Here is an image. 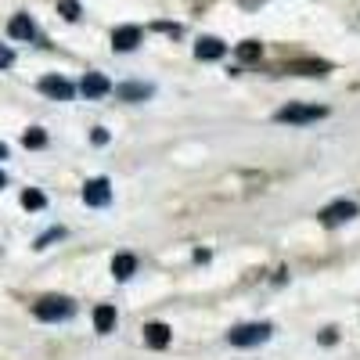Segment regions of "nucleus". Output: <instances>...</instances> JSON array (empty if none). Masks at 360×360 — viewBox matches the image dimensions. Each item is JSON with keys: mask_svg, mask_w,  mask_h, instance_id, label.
I'll return each mask as SVG.
<instances>
[{"mask_svg": "<svg viewBox=\"0 0 360 360\" xmlns=\"http://www.w3.org/2000/svg\"><path fill=\"white\" fill-rule=\"evenodd\" d=\"M356 217V202H332V205H328L324 209V213H321V224L324 227H339V224H346V220H353Z\"/></svg>", "mask_w": 360, "mask_h": 360, "instance_id": "obj_5", "label": "nucleus"}, {"mask_svg": "<svg viewBox=\"0 0 360 360\" xmlns=\"http://www.w3.org/2000/svg\"><path fill=\"white\" fill-rule=\"evenodd\" d=\"M105 141H108V134H105V130L98 127V130H94V144H105Z\"/></svg>", "mask_w": 360, "mask_h": 360, "instance_id": "obj_20", "label": "nucleus"}, {"mask_svg": "<svg viewBox=\"0 0 360 360\" xmlns=\"http://www.w3.org/2000/svg\"><path fill=\"white\" fill-rule=\"evenodd\" d=\"M115 98H123V101H144V98H152V86H148V83H123V86H115Z\"/></svg>", "mask_w": 360, "mask_h": 360, "instance_id": "obj_12", "label": "nucleus"}, {"mask_svg": "<svg viewBox=\"0 0 360 360\" xmlns=\"http://www.w3.org/2000/svg\"><path fill=\"white\" fill-rule=\"evenodd\" d=\"M40 94H47V98H54V101H69V98H72V83L62 79V76H44V79H40Z\"/></svg>", "mask_w": 360, "mask_h": 360, "instance_id": "obj_6", "label": "nucleus"}, {"mask_svg": "<svg viewBox=\"0 0 360 360\" xmlns=\"http://www.w3.org/2000/svg\"><path fill=\"white\" fill-rule=\"evenodd\" d=\"M266 339H270V324H238L227 332L231 346H256V342H266Z\"/></svg>", "mask_w": 360, "mask_h": 360, "instance_id": "obj_3", "label": "nucleus"}, {"mask_svg": "<svg viewBox=\"0 0 360 360\" xmlns=\"http://www.w3.org/2000/svg\"><path fill=\"white\" fill-rule=\"evenodd\" d=\"M72 310H76V307L69 303L65 295H44L40 303L33 307V314H37L40 321H69Z\"/></svg>", "mask_w": 360, "mask_h": 360, "instance_id": "obj_1", "label": "nucleus"}, {"mask_svg": "<svg viewBox=\"0 0 360 360\" xmlns=\"http://www.w3.org/2000/svg\"><path fill=\"white\" fill-rule=\"evenodd\" d=\"M58 11H62L69 22H76V18H79V4H76V0H62V4H58Z\"/></svg>", "mask_w": 360, "mask_h": 360, "instance_id": "obj_18", "label": "nucleus"}, {"mask_svg": "<svg viewBox=\"0 0 360 360\" xmlns=\"http://www.w3.org/2000/svg\"><path fill=\"white\" fill-rule=\"evenodd\" d=\"M22 205H25V209H44L47 198H44L37 188H29V191H22Z\"/></svg>", "mask_w": 360, "mask_h": 360, "instance_id": "obj_17", "label": "nucleus"}, {"mask_svg": "<svg viewBox=\"0 0 360 360\" xmlns=\"http://www.w3.org/2000/svg\"><path fill=\"white\" fill-rule=\"evenodd\" d=\"M79 90H83V98H105L108 90H112V83L101 72H86L83 83H79Z\"/></svg>", "mask_w": 360, "mask_h": 360, "instance_id": "obj_7", "label": "nucleus"}, {"mask_svg": "<svg viewBox=\"0 0 360 360\" xmlns=\"http://www.w3.org/2000/svg\"><path fill=\"white\" fill-rule=\"evenodd\" d=\"M94 328H98L101 335H108L112 328H115V307H108V303L98 307V310H94Z\"/></svg>", "mask_w": 360, "mask_h": 360, "instance_id": "obj_13", "label": "nucleus"}, {"mask_svg": "<svg viewBox=\"0 0 360 360\" xmlns=\"http://www.w3.org/2000/svg\"><path fill=\"white\" fill-rule=\"evenodd\" d=\"M4 184H8V176H4V173H0V188H4Z\"/></svg>", "mask_w": 360, "mask_h": 360, "instance_id": "obj_22", "label": "nucleus"}, {"mask_svg": "<svg viewBox=\"0 0 360 360\" xmlns=\"http://www.w3.org/2000/svg\"><path fill=\"white\" fill-rule=\"evenodd\" d=\"M22 144H25V148H44V144H47V134H44L40 127H33V130L22 134Z\"/></svg>", "mask_w": 360, "mask_h": 360, "instance_id": "obj_16", "label": "nucleus"}, {"mask_svg": "<svg viewBox=\"0 0 360 360\" xmlns=\"http://www.w3.org/2000/svg\"><path fill=\"white\" fill-rule=\"evenodd\" d=\"M224 44L217 40V37H202L198 44H195V58H202V62H217V58H224Z\"/></svg>", "mask_w": 360, "mask_h": 360, "instance_id": "obj_9", "label": "nucleus"}, {"mask_svg": "<svg viewBox=\"0 0 360 360\" xmlns=\"http://www.w3.org/2000/svg\"><path fill=\"white\" fill-rule=\"evenodd\" d=\"M8 33H11L15 40H33V37H37V25L29 22V15H15V18L8 22Z\"/></svg>", "mask_w": 360, "mask_h": 360, "instance_id": "obj_11", "label": "nucleus"}, {"mask_svg": "<svg viewBox=\"0 0 360 360\" xmlns=\"http://www.w3.org/2000/svg\"><path fill=\"white\" fill-rule=\"evenodd\" d=\"M144 342L152 346V349H166V346H169V324H162V321L148 324V328H144Z\"/></svg>", "mask_w": 360, "mask_h": 360, "instance_id": "obj_10", "label": "nucleus"}, {"mask_svg": "<svg viewBox=\"0 0 360 360\" xmlns=\"http://www.w3.org/2000/svg\"><path fill=\"white\" fill-rule=\"evenodd\" d=\"M259 54H263V47H259L256 40H245V44H238V58H242V62H256Z\"/></svg>", "mask_w": 360, "mask_h": 360, "instance_id": "obj_15", "label": "nucleus"}, {"mask_svg": "<svg viewBox=\"0 0 360 360\" xmlns=\"http://www.w3.org/2000/svg\"><path fill=\"white\" fill-rule=\"evenodd\" d=\"M324 115H328V108H321V105H288V108H281L274 119H278V123L303 127V123H317V119H324Z\"/></svg>", "mask_w": 360, "mask_h": 360, "instance_id": "obj_2", "label": "nucleus"}, {"mask_svg": "<svg viewBox=\"0 0 360 360\" xmlns=\"http://www.w3.org/2000/svg\"><path fill=\"white\" fill-rule=\"evenodd\" d=\"M141 44V29L137 25H123V29H115L112 33V47L115 51H134Z\"/></svg>", "mask_w": 360, "mask_h": 360, "instance_id": "obj_8", "label": "nucleus"}, {"mask_svg": "<svg viewBox=\"0 0 360 360\" xmlns=\"http://www.w3.org/2000/svg\"><path fill=\"white\" fill-rule=\"evenodd\" d=\"M83 202L86 205H108L112 202V184H108V180L105 176H94V180H86V184H83Z\"/></svg>", "mask_w": 360, "mask_h": 360, "instance_id": "obj_4", "label": "nucleus"}, {"mask_svg": "<svg viewBox=\"0 0 360 360\" xmlns=\"http://www.w3.org/2000/svg\"><path fill=\"white\" fill-rule=\"evenodd\" d=\"M0 159H8V148L4 144H0Z\"/></svg>", "mask_w": 360, "mask_h": 360, "instance_id": "obj_21", "label": "nucleus"}, {"mask_svg": "<svg viewBox=\"0 0 360 360\" xmlns=\"http://www.w3.org/2000/svg\"><path fill=\"white\" fill-rule=\"evenodd\" d=\"M134 270H137V259H134V256H127V252L112 259V274H115L119 281H127V278L134 274Z\"/></svg>", "mask_w": 360, "mask_h": 360, "instance_id": "obj_14", "label": "nucleus"}, {"mask_svg": "<svg viewBox=\"0 0 360 360\" xmlns=\"http://www.w3.org/2000/svg\"><path fill=\"white\" fill-rule=\"evenodd\" d=\"M11 62H15V54H11V51H8L4 44H0V69H8Z\"/></svg>", "mask_w": 360, "mask_h": 360, "instance_id": "obj_19", "label": "nucleus"}]
</instances>
